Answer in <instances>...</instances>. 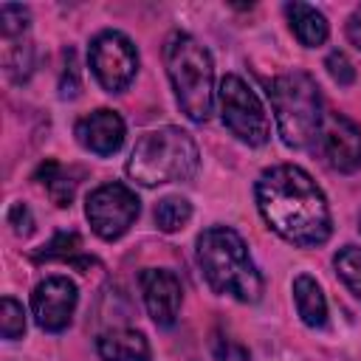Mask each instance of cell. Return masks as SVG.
<instances>
[{
	"instance_id": "obj_1",
	"label": "cell",
	"mask_w": 361,
	"mask_h": 361,
	"mask_svg": "<svg viewBox=\"0 0 361 361\" xmlns=\"http://www.w3.org/2000/svg\"><path fill=\"white\" fill-rule=\"evenodd\" d=\"M257 209L271 231L282 240L313 248L330 240L333 217L322 186L296 164H276L265 169L254 186Z\"/></svg>"
},
{
	"instance_id": "obj_2",
	"label": "cell",
	"mask_w": 361,
	"mask_h": 361,
	"mask_svg": "<svg viewBox=\"0 0 361 361\" xmlns=\"http://www.w3.org/2000/svg\"><path fill=\"white\" fill-rule=\"evenodd\" d=\"M197 265L209 288L243 305L262 296V276L248 254L245 240L228 226H212L197 237Z\"/></svg>"
},
{
	"instance_id": "obj_3",
	"label": "cell",
	"mask_w": 361,
	"mask_h": 361,
	"mask_svg": "<svg viewBox=\"0 0 361 361\" xmlns=\"http://www.w3.org/2000/svg\"><path fill=\"white\" fill-rule=\"evenodd\" d=\"M166 76L175 90L178 107L189 121H206L214 110V62L209 48L192 34L175 31L164 45Z\"/></svg>"
},
{
	"instance_id": "obj_4",
	"label": "cell",
	"mask_w": 361,
	"mask_h": 361,
	"mask_svg": "<svg viewBox=\"0 0 361 361\" xmlns=\"http://www.w3.org/2000/svg\"><path fill=\"white\" fill-rule=\"evenodd\" d=\"M197 166H200V152L195 138L172 124L144 133L127 158V175L141 186L189 180L195 178Z\"/></svg>"
},
{
	"instance_id": "obj_5",
	"label": "cell",
	"mask_w": 361,
	"mask_h": 361,
	"mask_svg": "<svg viewBox=\"0 0 361 361\" xmlns=\"http://www.w3.org/2000/svg\"><path fill=\"white\" fill-rule=\"evenodd\" d=\"M268 99L274 107L276 130L285 147L305 149L316 144L319 127H322V93L310 73L290 71L279 73L268 82Z\"/></svg>"
},
{
	"instance_id": "obj_6",
	"label": "cell",
	"mask_w": 361,
	"mask_h": 361,
	"mask_svg": "<svg viewBox=\"0 0 361 361\" xmlns=\"http://www.w3.org/2000/svg\"><path fill=\"white\" fill-rule=\"evenodd\" d=\"M217 104H220L223 124L228 127V133L237 141H243L248 147H262L271 138V121H268V113H265L259 96L237 73H226L220 79Z\"/></svg>"
},
{
	"instance_id": "obj_7",
	"label": "cell",
	"mask_w": 361,
	"mask_h": 361,
	"mask_svg": "<svg viewBox=\"0 0 361 361\" xmlns=\"http://www.w3.org/2000/svg\"><path fill=\"white\" fill-rule=\"evenodd\" d=\"M87 62L96 82L107 93H121L130 87L138 71V51L121 31H102L90 39Z\"/></svg>"
},
{
	"instance_id": "obj_8",
	"label": "cell",
	"mask_w": 361,
	"mask_h": 361,
	"mask_svg": "<svg viewBox=\"0 0 361 361\" xmlns=\"http://www.w3.org/2000/svg\"><path fill=\"white\" fill-rule=\"evenodd\" d=\"M138 212H141V200L124 183H102L87 195V203H85V217L90 228L107 243L127 234Z\"/></svg>"
},
{
	"instance_id": "obj_9",
	"label": "cell",
	"mask_w": 361,
	"mask_h": 361,
	"mask_svg": "<svg viewBox=\"0 0 361 361\" xmlns=\"http://www.w3.org/2000/svg\"><path fill=\"white\" fill-rule=\"evenodd\" d=\"M316 149L322 161L336 169V172H355L361 169V127L347 118L344 113H324L319 135H316Z\"/></svg>"
},
{
	"instance_id": "obj_10",
	"label": "cell",
	"mask_w": 361,
	"mask_h": 361,
	"mask_svg": "<svg viewBox=\"0 0 361 361\" xmlns=\"http://www.w3.org/2000/svg\"><path fill=\"white\" fill-rule=\"evenodd\" d=\"M79 290L68 276H48L31 293V313L34 322L48 333H62L76 310Z\"/></svg>"
},
{
	"instance_id": "obj_11",
	"label": "cell",
	"mask_w": 361,
	"mask_h": 361,
	"mask_svg": "<svg viewBox=\"0 0 361 361\" xmlns=\"http://www.w3.org/2000/svg\"><path fill=\"white\" fill-rule=\"evenodd\" d=\"M138 282H141V296H144L149 319L158 327H172L180 313V302H183L180 279L166 268H147L141 271Z\"/></svg>"
},
{
	"instance_id": "obj_12",
	"label": "cell",
	"mask_w": 361,
	"mask_h": 361,
	"mask_svg": "<svg viewBox=\"0 0 361 361\" xmlns=\"http://www.w3.org/2000/svg\"><path fill=\"white\" fill-rule=\"evenodd\" d=\"M76 133V141L87 149V152H96V155H113L121 149L124 144V118L116 113V110H107V107H99L87 116H82L73 127Z\"/></svg>"
},
{
	"instance_id": "obj_13",
	"label": "cell",
	"mask_w": 361,
	"mask_h": 361,
	"mask_svg": "<svg viewBox=\"0 0 361 361\" xmlns=\"http://www.w3.org/2000/svg\"><path fill=\"white\" fill-rule=\"evenodd\" d=\"M102 361H149V341L138 330H107L96 338Z\"/></svg>"
},
{
	"instance_id": "obj_14",
	"label": "cell",
	"mask_w": 361,
	"mask_h": 361,
	"mask_svg": "<svg viewBox=\"0 0 361 361\" xmlns=\"http://www.w3.org/2000/svg\"><path fill=\"white\" fill-rule=\"evenodd\" d=\"M285 14H288V23H290V31L296 34V39L305 45V48H319L324 45L327 34H330V25H327V17L316 8V6H307V3H288L285 6Z\"/></svg>"
},
{
	"instance_id": "obj_15",
	"label": "cell",
	"mask_w": 361,
	"mask_h": 361,
	"mask_svg": "<svg viewBox=\"0 0 361 361\" xmlns=\"http://www.w3.org/2000/svg\"><path fill=\"white\" fill-rule=\"evenodd\" d=\"M293 305L299 319L307 327H324L327 324V299L322 293V285L310 274H299L293 279Z\"/></svg>"
},
{
	"instance_id": "obj_16",
	"label": "cell",
	"mask_w": 361,
	"mask_h": 361,
	"mask_svg": "<svg viewBox=\"0 0 361 361\" xmlns=\"http://www.w3.org/2000/svg\"><path fill=\"white\" fill-rule=\"evenodd\" d=\"M192 220V203L180 195H166L158 200L155 206V226L166 234L172 231H180L186 223Z\"/></svg>"
},
{
	"instance_id": "obj_17",
	"label": "cell",
	"mask_w": 361,
	"mask_h": 361,
	"mask_svg": "<svg viewBox=\"0 0 361 361\" xmlns=\"http://www.w3.org/2000/svg\"><path fill=\"white\" fill-rule=\"evenodd\" d=\"M333 268L338 279L347 285V290L361 302V248L358 245H344L333 257Z\"/></svg>"
},
{
	"instance_id": "obj_18",
	"label": "cell",
	"mask_w": 361,
	"mask_h": 361,
	"mask_svg": "<svg viewBox=\"0 0 361 361\" xmlns=\"http://www.w3.org/2000/svg\"><path fill=\"white\" fill-rule=\"evenodd\" d=\"M37 178L48 186V195L54 197V203L56 206H71V200H73V192H76V180H71L65 172H62V166L56 164V161H45L42 166H39V172H37Z\"/></svg>"
},
{
	"instance_id": "obj_19",
	"label": "cell",
	"mask_w": 361,
	"mask_h": 361,
	"mask_svg": "<svg viewBox=\"0 0 361 361\" xmlns=\"http://www.w3.org/2000/svg\"><path fill=\"white\" fill-rule=\"evenodd\" d=\"M0 333L8 341H14L25 333V310L11 296H3V302H0Z\"/></svg>"
},
{
	"instance_id": "obj_20",
	"label": "cell",
	"mask_w": 361,
	"mask_h": 361,
	"mask_svg": "<svg viewBox=\"0 0 361 361\" xmlns=\"http://www.w3.org/2000/svg\"><path fill=\"white\" fill-rule=\"evenodd\" d=\"M76 248H79V234H73V231H62V234H56L51 243H45L42 251L34 254V259H54V257L68 259Z\"/></svg>"
},
{
	"instance_id": "obj_21",
	"label": "cell",
	"mask_w": 361,
	"mask_h": 361,
	"mask_svg": "<svg viewBox=\"0 0 361 361\" xmlns=\"http://www.w3.org/2000/svg\"><path fill=\"white\" fill-rule=\"evenodd\" d=\"M25 25H28V8L25 6H17V3H3L0 6V31H3V37L23 34Z\"/></svg>"
},
{
	"instance_id": "obj_22",
	"label": "cell",
	"mask_w": 361,
	"mask_h": 361,
	"mask_svg": "<svg viewBox=\"0 0 361 361\" xmlns=\"http://www.w3.org/2000/svg\"><path fill=\"white\" fill-rule=\"evenodd\" d=\"M324 68L333 76V82H338V85H353L355 82V68H353V62L347 59L344 51H330V56L324 59Z\"/></svg>"
},
{
	"instance_id": "obj_23",
	"label": "cell",
	"mask_w": 361,
	"mask_h": 361,
	"mask_svg": "<svg viewBox=\"0 0 361 361\" xmlns=\"http://www.w3.org/2000/svg\"><path fill=\"white\" fill-rule=\"evenodd\" d=\"M212 353H214V361H251L248 350L228 336H217L212 341Z\"/></svg>"
},
{
	"instance_id": "obj_24",
	"label": "cell",
	"mask_w": 361,
	"mask_h": 361,
	"mask_svg": "<svg viewBox=\"0 0 361 361\" xmlns=\"http://www.w3.org/2000/svg\"><path fill=\"white\" fill-rule=\"evenodd\" d=\"M8 226L14 228V234H17V237L31 234L34 220H31V212H28V206H25V203H14V206L8 209Z\"/></svg>"
},
{
	"instance_id": "obj_25",
	"label": "cell",
	"mask_w": 361,
	"mask_h": 361,
	"mask_svg": "<svg viewBox=\"0 0 361 361\" xmlns=\"http://www.w3.org/2000/svg\"><path fill=\"white\" fill-rule=\"evenodd\" d=\"M347 39L361 51V6L350 14V20H347Z\"/></svg>"
},
{
	"instance_id": "obj_26",
	"label": "cell",
	"mask_w": 361,
	"mask_h": 361,
	"mask_svg": "<svg viewBox=\"0 0 361 361\" xmlns=\"http://www.w3.org/2000/svg\"><path fill=\"white\" fill-rule=\"evenodd\" d=\"M358 228H361V217H358Z\"/></svg>"
}]
</instances>
